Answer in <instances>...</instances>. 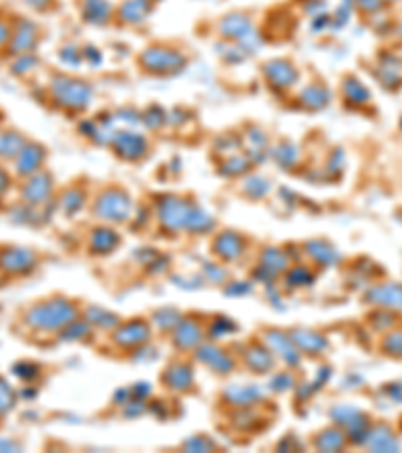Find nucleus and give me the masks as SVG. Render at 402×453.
Wrapping results in <instances>:
<instances>
[{
    "label": "nucleus",
    "instance_id": "f257e3e1",
    "mask_svg": "<svg viewBox=\"0 0 402 453\" xmlns=\"http://www.w3.org/2000/svg\"><path fill=\"white\" fill-rule=\"evenodd\" d=\"M55 97L67 107L81 109L91 101V87L77 79H61L55 83Z\"/></svg>",
    "mask_w": 402,
    "mask_h": 453
},
{
    "label": "nucleus",
    "instance_id": "f03ea898",
    "mask_svg": "<svg viewBox=\"0 0 402 453\" xmlns=\"http://www.w3.org/2000/svg\"><path fill=\"white\" fill-rule=\"evenodd\" d=\"M143 65L153 73H175L183 67V59L175 50L151 49L143 55Z\"/></svg>",
    "mask_w": 402,
    "mask_h": 453
},
{
    "label": "nucleus",
    "instance_id": "7ed1b4c3",
    "mask_svg": "<svg viewBox=\"0 0 402 453\" xmlns=\"http://www.w3.org/2000/svg\"><path fill=\"white\" fill-rule=\"evenodd\" d=\"M97 212L111 220H123L129 214V197L123 192H107L99 200Z\"/></svg>",
    "mask_w": 402,
    "mask_h": 453
},
{
    "label": "nucleus",
    "instance_id": "20e7f679",
    "mask_svg": "<svg viewBox=\"0 0 402 453\" xmlns=\"http://www.w3.org/2000/svg\"><path fill=\"white\" fill-rule=\"evenodd\" d=\"M115 146H117L119 155L127 158V160H137V158H141L145 153L147 143L141 135L121 133L115 139Z\"/></svg>",
    "mask_w": 402,
    "mask_h": 453
},
{
    "label": "nucleus",
    "instance_id": "39448f33",
    "mask_svg": "<svg viewBox=\"0 0 402 453\" xmlns=\"http://www.w3.org/2000/svg\"><path fill=\"white\" fill-rule=\"evenodd\" d=\"M268 75L269 79H272V83L281 87H290L294 83V79H296V69H294L292 65H288V62H269Z\"/></svg>",
    "mask_w": 402,
    "mask_h": 453
},
{
    "label": "nucleus",
    "instance_id": "423d86ee",
    "mask_svg": "<svg viewBox=\"0 0 402 453\" xmlns=\"http://www.w3.org/2000/svg\"><path fill=\"white\" fill-rule=\"evenodd\" d=\"M149 13V2L147 0H127L121 6L119 14L123 16V21L127 23H141Z\"/></svg>",
    "mask_w": 402,
    "mask_h": 453
},
{
    "label": "nucleus",
    "instance_id": "0eeeda50",
    "mask_svg": "<svg viewBox=\"0 0 402 453\" xmlns=\"http://www.w3.org/2000/svg\"><path fill=\"white\" fill-rule=\"evenodd\" d=\"M111 6L107 0H86L85 18L91 23H105L109 18Z\"/></svg>",
    "mask_w": 402,
    "mask_h": 453
},
{
    "label": "nucleus",
    "instance_id": "6e6552de",
    "mask_svg": "<svg viewBox=\"0 0 402 453\" xmlns=\"http://www.w3.org/2000/svg\"><path fill=\"white\" fill-rule=\"evenodd\" d=\"M49 190V175H37V178H33V180L28 182V185H26V197L33 200V202H40V200L47 197Z\"/></svg>",
    "mask_w": 402,
    "mask_h": 453
},
{
    "label": "nucleus",
    "instance_id": "1a4fd4ad",
    "mask_svg": "<svg viewBox=\"0 0 402 453\" xmlns=\"http://www.w3.org/2000/svg\"><path fill=\"white\" fill-rule=\"evenodd\" d=\"M43 160V149L37 146H28L23 149V155H21V161H18V170L21 173H28L33 170H37L38 163Z\"/></svg>",
    "mask_w": 402,
    "mask_h": 453
},
{
    "label": "nucleus",
    "instance_id": "9d476101",
    "mask_svg": "<svg viewBox=\"0 0 402 453\" xmlns=\"http://www.w3.org/2000/svg\"><path fill=\"white\" fill-rule=\"evenodd\" d=\"M28 4H33V6H37V9H45V4L50 2V0H26Z\"/></svg>",
    "mask_w": 402,
    "mask_h": 453
},
{
    "label": "nucleus",
    "instance_id": "9b49d317",
    "mask_svg": "<svg viewBox=\"0 0 402 453\" xmlns=\"http://www.w3.org/2000/svg\"><path fill=\"white\" fill-rule=\"evenodd\" d=\"M6 37H9V31H6V26L0 23V43H2Z\"/></svg>",
    "mask_w": 402,
    "mask_h": 453
},
{
    "label": "nucleus",
    "instance_id": "f8f14e48",
    "mask_svg": "<svg viewBox=\"0 0 402 453\" xmlns=\"http://www.w3.org/2000/svg\"><path fill=\"white\" fill-rule=\"evenodd\" d=\"M4 185H6V175H4V173L0 172V190H2Z\"/></svg>",
    "mask_w": 402,
    "mask_h": 453
}]
</instances>
